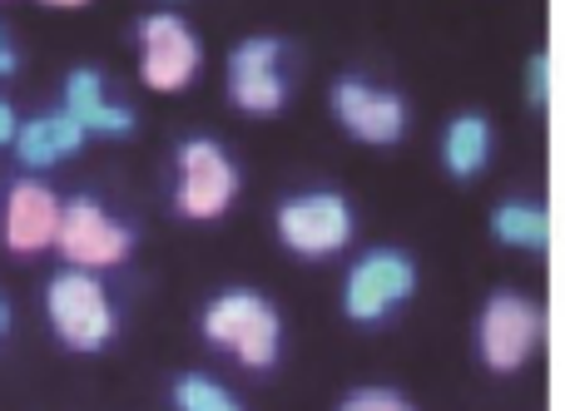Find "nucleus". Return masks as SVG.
I'll return each instance as SVG.
<instances>
[{"mask_svg":"<svg viewBox=\"0 0 565 411\" xmlns=\"http://www.w3.org/2000/svg\"><path fill=\"white\" fill-rule=\"evenodd\" d=\"M45 313H50V327L60 333V343L75 347V353H99V347L115 337L109 293L95 273H85V268H70V273L50 278Z\"/></svg>","mask_w":565,"mask_h":411,"instance_id":"obj_1","label":"nucleus"},{"mask_svg":"<svg viewBox=\"0 0 565 411\" xmlns=\"http://www.w3.org/2000/svg\"><path fill=\"white\" fill-rule=\"evenodd\" d=\"M204 337L209 343H218V347H228L244 367L264 372V367L278 363L282 327H278V313H274L268 298L248 293V288H234V293H224L204 313Z\"/></svg>","mask_w":565,"mask_h":411,"instance_id":"obj_2","label":"nucleus"},{"mask_svg":"<svg viewBox=\"0 0 565 411\" xmlns=\"http://www.w3.org/2000/svg\"><path fill=\"white\" fill-rule=\"evenodd\" d=\"M417 288V268L397 248H372L367 258H358L342 283V313L352 323H382L392 307H402Z\"/></svg>","mask_w":565,"mask_h":411,"instance_id":"obj_3","label":"nucleus"},{"mask_svg":"<svg viewBox=\"0 0 565 411\" xmlns=\"http://www.w3.org/2000/svg\"><path fill=\"white\" fill-rule=\"evenodd\" d=\"M238 194V169L214 139H189L179 149V214L184 218H218Z\"/></svg>","mask_w":565,"mask_h":411,"instance_id":"obj_4","label":"nucleus"},{"mask_svg":"<svg viewBox=\"0 0 565 411\" xmlns=\"http://www.w3.org/2000/svg\"><path fill=\"white\" fill-rule=\"evenodd\" d=\"M278 238L302 258H328L352 244V208L342 194H302L278 208Z\"/></svg>","mask_w":565,"mask_h":411,"instance_id":"obj_5","label":"nucleus"},{"mask_svg":"<svg viewBox=\"0 0 565 411\" xmlns=\"http://www.w3.org/2000/svg\"><path fill=\"white\" fill-rule=\"evenodd\" d=\"M55 248L75 268H109V263H119V258H129L135 234H129L125 224H115L95 198H75V204H60Z\"/></svg>","mask_w":565,"mask_h":411,"instance_id":"obj_6","label":"nucleus"},{"mask_svg":"<svg viewBox=\"0 0 565 411\" xmlns=\"http://www.w3.org/2000/svg\"><path fill=\"white\" fill-rule=\"evenodd\" d=\"M481 363L491 372H516L541 343V307L521 293H497L481 313Z\"/></svg>","mask_w":565,"mask_h":411,"instance_id":"obj_7","label":"nucleus"},{"mask_svg":"<svg viewBox=\"0 0 565 411\" xmlns=\"http://www.w3.org/2000/svg\"><path fill=\"white\" fill-rule=\"evenodd\" d=\"M139 45H145L139 75H145V85L159 89V95L184 89L189 79L199 75V60H204L194 30H189L179 15H149L145 25H139Z\"/></svg>","mask_w":565,"mask_h":411,"instance_id":"obj_8","label":"nucleus"},{"mask_svg":"<svg viewBox=\"0 0 565 411\" xmlns=\"http://www.w3.org/2000/svg\"><path fill=\"white\" fill-rule=\"evenodd\" d=\"M278 60H282V45L274 35L244 40V45L228 55V99H234L238 109H248V115H278L282 99H288Z\"/></svg>","mask_w":565,"mask_h":411,"instance_id":"obj_9","label":"nucleus"},{"mask_svg":"<svg viewBox=\"0 0 565 411\" xmlns=\"http://www.w3.org/2000/svg\"><path fill=\"white\" fill-rule=\"evenodd\" d=\"M332 115L362 144H397L402 129H407V105L392 89H372L362 79H338L332 85Z\"/></svg>","mask_w":565,"mask_h":411,"instance_id":"obj_10","label":"nucleus"},{"mask_svg":"<svg viewBox=\"0 0 565 411\" xmlns=\"http://www.w3.org/2000/svg\"><path fill=\"white\" fill-rule=\"evenodd\" d=\"M55 228H60V198L45 184L25 179V184L10 188L6 224H0V238H6L10 253H40V248H50L55 244Z\"/></svg>","mask_w":565,"mask_h":411,"instance_id":"obj_11","label":"nucleus"},{"mask_svg":"<svg viewBox=\"0 0 565 411\" xmlns=\"http://www.w3.org/2000/svg\"><path fill=\"white\" fill-rule=\"evenodd\" d=\"M65 115L75 119L85 134H129L135 129V109L115 105L105 95V75L99 69H75L65 79Z\"/></svg>","mask_w":565,"mask_h":411,"instance_id":"obj_12","label":"nucleus"},{"mask_svg":"<svg viewBox=\"0 0 565 411\" xmlns=\"http://www.w3.org/2000/svg\"><path fill=\"white\" fill-rule=\"evenodd\" d=\"M79 144H85V129H79L65 109H60V115H40L15 129V154H20V164H30V169L60 164V159H70Z\"/></svg>","mask_w":565,"mask_h":411,"instance_id":"obj_13","label":"nucleus"},{"mask_svg":"<svg viewBox=\"0 0 565 411\" xmlns=\"http://www.w3.org/2000/svg\"><path fill=\"white\" fill-rule=\"evenodd\" d=\"M441 159L457 179H477L491 159V125L481 115H457L441 134Z\"/></svg>","mask_w":565,"mask_h":411,"instance_id":"obj_14","label":"nucleus"},{"mask_svg":"<svg viewBox=\"0 0 565 411\" xmlns=\"http://www.w3.org/2000/svg\"><path fill=\"white\" fill-rule=\"evenodd\" d=\"M491 234L507 248H526V253H541L551 244V214L541 204H501L491 214Z\"/></svg>","mask_w":565,"mask_h":411,"instance_id":"obj_15","label":"nucleus"},{"mask_svg":"<svg viewBox=\"0 0 565 411\" xmlns=\"http://www.w3.org/2000/svg\"><path fill=\"white\" fill-rule=\"evenodd\" d=\"M174 407H179V411H244V407L234 402V397L224 392V387L209 382V377H179Z\"/></svg>","mask_w":565,"mask_h":411,"instance_id":"obj_16","label":"nucleus"},{"mask_svg":"<svg viewBox=\"0 0 565 411\" xmlns=\"http://www.w3.org/2000/svg\"><path fill=\"white\" fill-rule=\"evenodd\" d=\"M338 411H412V407H407V397L387 392V387H362V392H352Z\"/></svg>","mask_w":565,"mask_h":411,"instance_id":"obj_17","label":"nucleus"},{"mask_svg":"<svg viewBox=\"0 0 565 411\" xmlns=\"http://www.w3.org/2000/svg\"><path fill=\"white\" fill-rule=\"evenodd\" d=\"M546 95H551V60L546 55H531L526 60V105H546Z\"/></svg>","mask_w":565,"mask_h":411,"instance_id":"obj_18","label":"nucleus"},{"mask_svg":"<svg viewBox=\"0 0 565 411\" xmlns=\"http://www.w3.org/2000/svg\"><path fill=\"white\" fill-rule=\"evenodd\" d=\"M15 129H20L15 109H10V105H6V99H0V144H10V139H15Z\"/></svg>","mask_w":565,"mask_h":411,"instance_id":"obj_19","label":"nucleus"},{"mask_svg":"<svg viewBox=\"0 0 565 411\" xmlns=\"http://www.w3.org/2000/svg\"><path fill=\"white\" fill-rule=\"evenodd\" d=\"M10 69H15V50H10L6 35H0V75H10Z\"/></svg>","mask_w":565,"mask_h":411,"instance_id":"obj_20","label":"nucleus"},{"mask_svg":"<svg viewBox=\"0 0 565 411\" xmlns=\"http://www.w3.org/2000/svg\"><path fill=\"white\" fill-rule=\"evenodd\" d=\"M45 6H65V10H75V6H89V0H45Z\"/></svg>","mask_w":565,"mask_h":411,"instance_id":"obj_21","label":"nucleus"},{"mask_svg":"<svg viewBox=\"0 0 565 411\" xmlns=\"http://www.w3.org/2000/svg\"><path fill=\"white\" fill-rule=\"evenodd\" d=\"M0 333H10V307L0 303Z\"/></svg>","mask_w":565,"mask_h":411,"instance_id":"obj_22","label":"nucleus"}]
</instances>
